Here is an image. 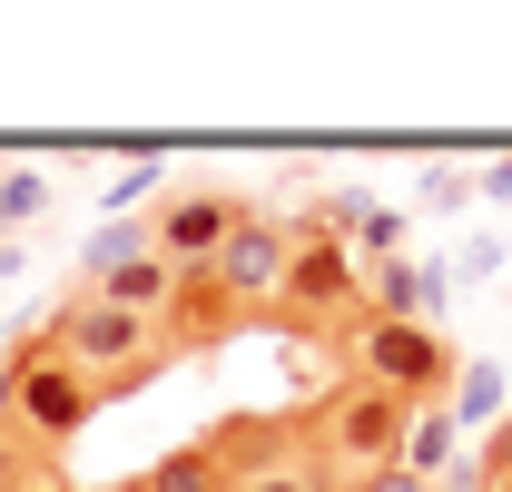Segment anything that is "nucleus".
Segmentation results:
<instances>
[{"label":"nucleus","mask_w":512,"mask_h":492,"mask_svg":"<svg viewBox=\"0 0 512 492\" xmlns=\"http://www.w3.org/2000/svg\"><path fill=\"white\" fill-rule=\"evenodd\" d=\"M404 424H414V404H394V394H375V384H325L316 404L296 414V433H306V453H316L335 483H365V473H394L404 463Z\"/></svg>","instance_id":"obj_1"},{"label":"nucleus","mask_w":512,"mask_h":492,"mask_svg":"<svg viewBox=\"0 0 512 492\" xmlns=\"http://www.w3.org/2000/svg\"><path fill=\"white\" fill-rule=\"evenodd\" d=\"M345 384H375V394H394V404H453V384H463V355L444 345V325L424 315V325H384V315H365L345 345Z\"/></svg>","instance_id":"obj_2"},{"label":"nucleus","mask_w":512,"mask_h":492,"mask_svg":"<svg viewBox=\"0 0 512 492\" xmlns=\"http://www.w3.org/2000/svg\"><path fill=\"white\" fill-rule=\"evenodd\" d=\"M40 335H50V345H60L79 374H99V394H109V404H119V394H138L158 365H178V355H168V335H158L148 315L109 306V296H69V306L50 315Z\"/></svg>","instance_id":"obj_3"},{"label":"nucleus","mask_w":512,"mask_h":492,"mask_svg":"<svg viewBox=\"0 0 512 492\" xmlns=\"http://www.w3.org/2000/svg\"><path fill=\"white\" fill-rule=\"evenodd\" d=\"M99 404H109V394H99V374H79L50 335H20V345H10V365H0V414L30 433L40 453H60Z\"/></svg>","instance_id":"obj_4"},{"label":"nucleus","mask_w":512,"mask_h":492,"mask_svg":"<svg viewBox=\"0 0 512 492\" xmlns=\"http://www.w3.org/2000/svg\"><path fill=\"white\" fill-rule=\"evenodd\" d=\"M266 325H286V335H335V345H345V335L365 325V266H355V246L345 237H296Z\"/></svg>","instance_id":"obj_5"},{"label":"nucleus","mask_w":512,"mask_h":492,"mask_svg":"<svg viewBox=\"0 0 512 492\" xmlns=\"http://www.w3.org/2000/svg\"><path fill=\"white\" fill-rule=\"evenodd\" d=\"M207 443H217V463H227V492H345L316 453H306L296 414H227Z\"/></svg>","instance_id":"obj_6"},{"label":"nucleus","mask_w":512,"mask_h":492,"mask_svg":"<svg viewBox=\"0 0 512 492\" xmlns=\"http://www.w3.org/2000/svg\"><path fill=\"white\" fill-rule=\"evenodd\" d=\"M79 296H109V306L128 315H168V296H178V266L148 246V217H109L99 237H89V256H79Z\"/></svg>","instance_id":"obj_7"},{"label":"nucleus","mask_w":512,"mask_h":492,"mask_svg":"<svg viewBox=\"0 0 512 492\" xmlns=\"http://www.w3.org/2000/svg\"><path fill=\"white\" fill-rule=\"evenodd\" d=\"M247 217H256V197H237V187H158V207H148V246H158L178 276H207Z\"/></svg>","instance_id":"obj_8"},{"label":"nucleus","mask_w":512,"mask_h":492,"mask_svg":"<svg viewBox=\"0 0 512 492\" xmlns=\"http://www.w3.org/2000/svg\"><path fill=\"white\" fill-rule=\"evenodd\" d=\"M286 256H296V217H276V207H256L247 227L227 237V256H217L207 276L227 286V306L247 315V325H266V306H276V276H286Z\"/></svg>","instance_id":"obj_9"},{"label":"nucleus","mask_w":512,"mask_h":492,"mask_svg":"<svg viewBox=\"0 0 512 492\" xmlns=\"http://www.w3.org/2000/svg\"><path fill=\"white\" fill-rule=\"evenodd\" d=\"M247 315L227 306V286L217 276H178V296H168V315H158V335H168V355H207V345H227Z\"/></svg>","instance_id":"obj_10"},{"label":"nucleus","mask_w":512,"mask_h":492,"mask_svg":"<svg viewBox=\"0 0 512 492\" xmlns=\"http://www.w3.org/2000/svg\"><path fill=\"white\" fill-rule=\"evenodd\" d=\"M444 296V276H424L414 256H394V266H365V315L384 325H424V306Z\"/></svg>","instance_id":"obj_11"},{"label":"nucleus","mask_w":512,"mask_h":492,"mask_svg":"<svg viewBox=\"0 0 512 492\" xmlns=\"http://www.w3.org/2000/svg\"><path fill=\"white\" fill-rule=\"evenodd\" d=\"M138 492H227V463H217V443L197 433V443H178V453H158V463L138 473Z\"/></svg>","instance_id":"obj_12"},{"label":"nucleus","mask_w":512,"mask_h":492,"mask_svg":"<svg viewBox=\"0 0 512 492\" xmlns=\"http://www.w3.org/2000/svg\"><path fill=\"white\" fill-rule=\"evenodd\" d=\"M444 453H453V414H444V404H424V414L404 424V473H424V483H434V463H444Z\"/></svg>","instance_id":"obj_13"},{"label":"nucleus","mask_w":512,"mask_h":492,"mask_svg":"<svg viewBox=\"0 0 512 492\" xmlns=\"http://www.w3.org/2000/svg\"><path fill=\"white\" fill-rule=\"evenodd\" d=\"M40 207H50V178H40V168H0V237H10L20 217H40Z\"/></svg>","instance_id":"obj_14"},{"label":"nucleus","mask_w":512,"mask_h":492,"mask_svg":"<svg viewBox=\"0 0 512 492\" xmlns=\"http://www.w3.org/2000/svg\"><path fill=\"white\" fill-rule=\"evenodd\" d=\"M30 473H50V453H40L30 433H20V424H10V414H0V492H20V483H30Z\"/></svg>","instance_id":"obj_15"},{"label":"nucleus","mask_w":512,"mask_h":492,"mask_svg":"<svg viewBox=\"0 0 512 492\" xmlns=\"http://www.w3.org/2000/svg\"><path fill=\"white\" fill-rule=\"evenodd\" d=\"M503 483H512V414L483 433V492H503Z\"/></svg>","instance_id":"obj_16"},{"label":"nucleus","mask_w":512,"mask_h":492,"mask_svg":"<svg viewBox=\"0 0 512 492\" xmlns=\"http://www.w3.org/2000/svg\"><path fill=\"white\" fill-rule=\"evenodd\" d=\"M345 492H444V483H424V473L394 463V473H365V483H345Z\"/></svg>","instance_id":"obj_17"},{"label":"nucleus","mask_w":512,"mask_h":492,"mask_svg":"<svg viewBox=\"0 0 512 492\" xmlns=\"http://www.w3.org/2000/svg\"><path fill=\"white\" fill-rule=\"evenodd\" d=\"M473 187H483V197H512V158H503V168H483Z\"/></svg>","instance_id":"obj_18"},{"label":"nucleus","mask_w":512,"mask_h":492,"mask_svg":"<svg viewBox=\"0 0 512 492\" xmlns=\"http://www.w3.org/2000/svg\"><path fill=\"white\" fill-rule=\"evenodd\" d=\"M20 492H69V483H60V463H50V473H30V483H20Z\"/></svg>","instance_id":"obj_19"},{"label":"nucleus","mask_w":512,"mask_h":492,"mask_svg":"<svg viewBox=\"0 0 512 492\" xmlns=\"http://www.w3.org/2000/svg\"><path fill=\"white\" fill-rule=\"evenodd\" d=\"M109 492H138V483H109Z\"/></svg>","instance_id":"obj_20"},{"label":"nucleus","mask_w":512,"mask_h":492,"mask_svg":"<svg viewBox=\"0 0 512 492\" xmlns=\"http://www.w3.org/2000/svg\"><path fill=\"white\" fill-rule=\"evenodd\" d=\"M503 492H512V483H503Z\"/></svg>","instance_id":"obj_21"}]
</instances>
